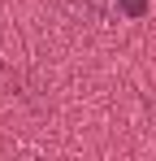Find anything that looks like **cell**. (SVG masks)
Listing matches in <instances>:
<instances>
[{"label":"cell","instance_id":"1","mask_svg":"<svg viewBox=\"0 0 156 161\" xmlns=\"http://www.w3.org/2000/svg\"><path fill=\"white\" fill-rule=\"evenodd\" d=\"M126 9L130 13H143V0H126Z\"/></svg>","mask_w":156,"mask_h":161}]
</instances>
